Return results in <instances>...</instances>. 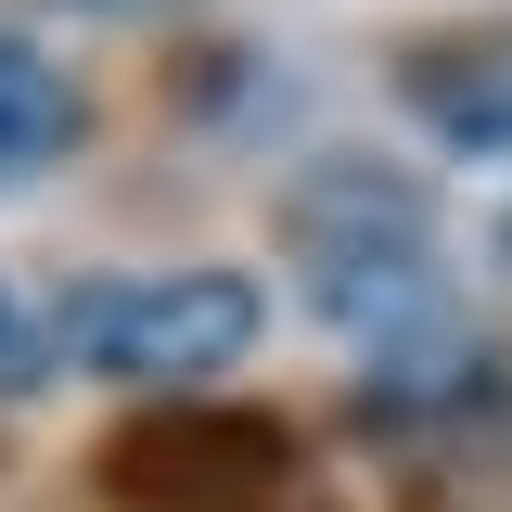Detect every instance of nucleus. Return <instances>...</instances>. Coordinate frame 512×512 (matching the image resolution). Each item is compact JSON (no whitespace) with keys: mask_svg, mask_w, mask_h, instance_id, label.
Returning <instances> with one entry per match:
<instances>
[{"mask_svg":"<svg viewBox=\"0 0 512 512\" xmlns=\"http://www.w3.org/2000/svg\"><path fill=\"white\" fill-rule=\"evenodd\" d=\"M77 128H90L77 77H64L26 26H0V192H26L39 167H64V154H77Z\"/></svg>","mask_w":512,"mask_h":512,"instance_id":"7ed1b4c3","label":"nucleus"},{"mask_svg":"<svg viewBox=\"0 0 512 512\" xmlns=\"http://www.w3.org/2000/svg\"><path fill=\"white\" fill-rule=\"evenodd\" d=\"M52 320L26 308V295H13V282H0V397H39V384H52Z\"/></svg>","mask_w":512,"mask_h":512,"instance_id":"20e7f679","label":"nucleus"},{"mask_svg":"<svg viewBox=\"0 0 512 512\" xmlns=\"http://www.w3.org/2000/svg\"><path fill=\"white\" fill-rule=\"evenodd\" d=\"M282 244H295V269H308L320 320H346V333H372V346H397L410 320L436 308V205H423V180H397V167H372V154L295 167Z\"/></svg>","mask_w":512,"mask_h":512,"instance_id":"f257e3e1","label":"nucleus"},{"mask_svg":"<svg viewBox=\"0 0 512 512\" xmlns=\"http://www.w3.org/2000/svg\"><path fill=\"white\" fill-rule=\"evenodd\" d=\"M269 282L256 269H103L52 308V346L103 384H218L256 359Z\"/></svg>","mask_w":512,"mask_h":512,"instance_id":"f03ea898","label":"nucleus"}]
</instances>
